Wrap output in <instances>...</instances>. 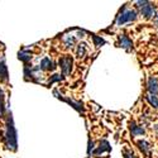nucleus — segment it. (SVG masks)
I'll return each mask as SVG.
<instances>
[{"mask_svg":"<svg viewBox=\"0 0 158 158\" xmlns=\"http://www.w3.org/2000/svg\"><path fill=\"white\" fill-rule=\"evenodd\" d=\"M140 13H142V14L146 17V18H152V17L154 15V8L148 3L146 6L140 8Z\"/></svg>","mask_w":158,"mask_h":158,"instance_id":"39448f33","label":"nucleus"},{"mask_svg":"<svg viewBox=\"0 0 158 158\" xmlns=\"http://www.w3.org/2000/svg\"><path fill=\"white\" fill-rule=\"evenodd\" d=\"M124 158H134V156L131 152H124Z\"/></svg>","mask_w":158,"mask_h":158,"instance_id":"6ab92c4d","label":"nucleus"},{"mask_svg":"<svg viewBox=\"0 0 158 158\" xmlns=\"http://www.w3.org/2000/svg\"><path fill=\"white\" fill-rule=\"evenodd\" d=\"M94 42H95V46H100V44L105 43V41H104V39L99 38L98 35H94Z\"/></svg>","mask_w":158,"mask_h":158,"instance_id":"f3484780","label":"nucleus"},{"mask_svg":"<svg viewBox=\"0 0 158 158\" xmlns=\"http://www.w3.org/2000/svg\"><path fill=\"white\" fill-rule=\"evenodd\" d=\"M93 148H94V143H93V142H89V151H87V152L90 153L91 151H93Z\"/></svg>","mask_w":158,"mask_h":158,"instance_id":"aec40b11","label":"nucleus"},{"mask_svg":"<svg viewBox=\"0 0 158 158\" xmlns=\"http://www.w3.org/2000/svg\"><path fill=\"white\" fill-rule=\"evenodd\" d=\"M110 149H111L110 144H109L106 140H102V142H100V146H99V148L94 152V154H100V153H104L105 151H110Z\"/></svg>","mask_w":158,"mask_h":158,"instance_id":"0eeeda50","label":"nucleus"},{"mask_svg":"<svg viewBox=\"0 0 158 158\" xmlns=\"http://www.w3.org/2000/svg\"><path fill=\"white\" fill-rule=\"evenodd\" d=\"M0 76H2L3 78H6V76H8L6 67H5V64L3 62H0Z\"/></svg>","mask_w":158,"mask_h":158,"instance_id":"2eb2a0df","label":"nucleus"},{"mask_svg":"<svg viewBox=\"0 0 158 158\" xmlns=\"http://www.w3.org/2000/svg\"><path fill=\"white\" fill-rule=\"evenodd\" d=\"M5 140H6V147L11 151L17 149V133H15V128L13 124V118L11 114L8 116V122H6V134H5Z\"/></svg>","mask_w":158,"mask_h":158,"instance_id":"f257e3e1","label":"nucleus"},{"mask_svg":"<svg viewBox=\"0 0 158 158\" xmlns=\"http://www.w3.org/2000/svg\"><path fill=\"white\" fill-rule=\"evenodd\" d=\"M39 67H41V70H55V63L52 62L49 58H43L42 60V62H41V66H39Z\"/></svg>","mask_w":158,"mask_h":158,"instance_id":"423d86ee","label":"nucleus"},{"mask_svg":"<svg viewBox=\"0 0 158 158\" xmlns=\"http://www.w3.org/2000/svg\"><path fill=\"white\" fill-rule=\"evenodd\" d=\"M85 53H86L85 44H80V46H78V48H77V56H78V57H82Z\"/></svg>","mask_w":158,"mask_h":158,"instance_id":"dca6fc26","label":"nucleus"},{"mask_svg":"<svg viewBox=\"0 0 158 158\" xmlns=\"http://www.w3.org/2000/svg\"><path fill=\"white\" fill-rule=\"evenodd\" d=\"M64 42H66V46L67 47H72V44L76 42V38L75 37H64Z\"/></svg>","mask_w":158,"mask_h":158,"instance_id":"4468645a","label":"nucleus"},{"mask_svg":"<svg viewBox=\"0 0 158 158\" xmlns=\"http://www.w3.org/2000/svg\"><path fill=\"white\" fill-rule=\"evenodd\" d=\"M137 18V13L134 11V10H124V11H122L120 13V15L118 17V20H116V23H118V25H122V24H124V23H127V22H131V20H134Z\"/></svg>","mask_w":158,"mask_h":158,"instance_id":"f03ea898","label":"nucleus"},{"mask_svg":"<svg viewBox=\"0 0 158 158\" xmlns=\"http://www.w3.org/2000/svg\"><path fill=\"white\" fill-rule=\"evenodd\" d=\"M120 47H123L125 49H130L131 48V42L128 39V37H125V35L120 37Z\"/></svg>","mask_w":158,"mask_h":158,"instance_id":"6e6552de","label":"nucleus"},{"mask_svg":"<svg viewBox=\"0 0 158 158\" xmlns=\"http://www.w3.org/2000/svg\"><path fill=\"white\" fill-rule=\"evenodd\" d=\"M130 130H131V134L133 135H142L144 133V129L142 127H137L135 124L130 125Z\"/></svg>","mask_w":158,"mask_h":158,"instance_id":"1a4fd4ad","label":"nucleus"},{"mask_svg":"<svg viewBox=\"0 0 158 158\" xmlns=\"http://www.w3.org/2000/svg\"><path fill=\"white\" fill-rule=\"evenodd\" d=\"M147 99H148V101L152 104V106H154V108H158V96H157V95H152V94H148Z\"/></svg>","mask_w":158,"mask_h":158,"instance_id":"9b49d317","label":"nucleus"},{"mask_svg":"<svg viewBox=\"0 0 158 158\" xmlns=\"http://www.w3.org/2000/svg\"><path fill=\"white\" fill-rule=\"evenodd\" d=\"M3 115H4V95L2 89H0V118Z\"/></svg>","mask_w":158,"mask_h":158,"instance_id":"f8f14e48","label":"nucleus"},{"mask_svg":"<svg viewBox=\"0 0 158 158\" xmlns=\"http://www.w3.org/2000/svg\"><path fill=\"white\" fill-rule=\"evenodd\" d=\"M138 146H139V148H140L144 153H148V152L151 151V146H149V143H147L146 140H140V142H138Z\"/></svg>","mask_w":158,"mask_h":158,"instance_id":"9d476101","label":"nucleus"},{"mask_svg":"<svg viewBox=\"0 0 158 158\" xmlns=\"http://www.w3.org/2000/svg\"><path fill=\"white\" fill-rule=\"evenodd\" d=\"M60 67H61V70L63 71L64 75H69L71 72V69H72V58L70 56L62 57L60 60Z\"/></svg>","mask_w":158,"mask_h":158,"instance_id":"7ed1b4c3","label":"nucleus"},{"mask_svg":"<svg viewBox=\"0 0 158 158\" xmlns=\"http://www.w3.org/2000/svg\"><path fill=\"white\" fill-rule=\"evenodd\" d=\"M60 80H62V76L61 75H53V77L49 80V82L52 84V82H55V81H60Z\"/></svg>","mask_w":158,"mask_h":158,"instance_id":"a211bd4d","label":"nucleus"},{"mask_svg":"<svg viewBox=\"0 0 158 158\" xmlns=\"http://www.w3.org/2000/svg\"><path fill=\"white\" fill-rule=\"evenodd\" d=\"M18 57H19V60H22L24 62H27V61H29L32 58V56L29 53H25V52H19V56Z\"/></svg>","mask_w":158,"mask_h":158,"instance_id":"ddd939ff","label":"nucleus"},{"mask_svg":"<svg viewBox=\"0 0 158 158\" xmlns=\"http://www.w3.org/2000/svg\"><path fill=\"white\" fill-rule=\"evenodd\" d=\"M148 91L152 95H156L158 93V81L156 77H151L148 80Z\"/></svg>","mask_w":158,"mask_h":158,"instance_id":"20e7f679","label":"nucleus"}]
</instances>
